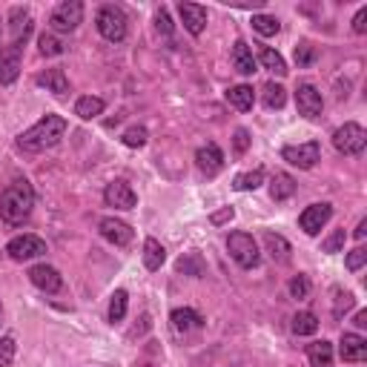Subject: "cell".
<instances>
[{
  "label": "cell",
  "instance_id": "48",
  "mask_svg": "<svg viewBox=\"0 0 367 367\" xmlns=\"http://www.w3.org/2000/svg\"><path fill=\"white\" fill-rule=\"evenodd\" d=\"M356 327H367V310H359V313H356Z\"/></svg>",
  "mask_w": 367,
  "mask_h": 367
},
{
  "label": "cell",
  "instance_id": "4",
  "mask_svg": "<svg viewBox=\"0 0 367 367\" xmlns=\"http://www.w3.org/2000/svg\"><path fill=\"white\" fill-rule=\"evenodd\" d=\"M227 250H229V255H233V261L239 267H244V270H253L261 261L258 244H255V239L250 233H233L227 239Z\"/></svg>",
  "mask_w": 367,
  "mask_h": 367
},
{
  "label": "cell",
  "instance_id": "21",
  "mask_svg": "<svg viewBox=\"0 0 367 367\" xmlns=\"http://www.w3.org/2000/svg\"><path fill=\"white\" fill-rule=\"evenodd\" d=\"M227 101H229V107H236L239 112H247V109H253V104H255V92H253V86H247V83L229 86V89H227Z\"/></svg>",
  "mask_w": 367,
  "mask_h": 367
},
{
  "label": "cell",
  "instance_id": "10",
  "mask_svg": "<svg viewBox=\"0 0 367 367\" xmlns=\"http://www.w3.org/2000/svg\"><path fill=\"white\" fill-rule=\"evenodd\" d=\"M330 218H333V207H330L327 201H321V204H310V207L299 215V227L304 229L307 236H318V233H321V227H325Z\"/></svg>",
  "mask_w": 367,
  "mask_h": 367
},
{
  "label": "cell",
  "instance_id": "5",
  "mask_svg": "<svg viewBox=\"0 0 367 367\" xmlns=\"http://www.w3.org/2000/svg\"><path fill=\"white\" fill-rule=\"evenodd\" d=\"M333 147L342 152V155H361L364 147H367V132L361 124H344L333 132Z\"/></svg>",
  "mask_w": 367,
  "mask_h": 367
},
{
  "label": "cell",
  "instance_id": "36",
  "mask_svg": "<svg viewBox=\"0 0 367 367\" xmlns=\"http://www.w3.org/2000/svg\"><path fill=\"white\" fill-rule=\"evenodd\" d=\"M37 46H40V55L43 58H55V55H64V43L52 35V32H43L37 37Z\"/></svg>",
  "mask_w": 367,
  "mask_h": 367
},
{
  "label": "cell",
  "instance_id": "33",
  "mask_svg": "<svg viewBox=\"0 0 367 367\" xmlns=\"http://www.w3.org/2000/svg\"><path fill=\"white\" fill-rule=\"evenodd\" d=\"M261 184H264V169H253V172H241V175H236L233 187H236L239 193H247V190H258Z\"/></svg>",
  "mask_w": 367,
  "mask_h": 367
},
{
  "label": "cell",
  "instance_id": "2",
  "mask_svg": "<svg viewBox=\"0 0 367 367\" xmlns=\"http://www.w3.org/2000/svg\"><path fill=\"white\" fill-rule=\"evenodd\" d=\"M35 207V190L26 178H15L9 187L0 193V218L9 227H20Z\"/></svg>",
  "mask_w": 367,
  "mask_h": 367
},
{
  "label": "cell",
  "instance_id": "7",
  "mask_svg": "<svg viewBox=\"0 0 367 367\" xmlns=\"http://www.w3.org/2000/svg\"><path fill=\"white\" fill-rule=\"evenodd\" d=\"M296 107L307 121L321 118V109H325V101H321V92L313 83H299L296 86Z\"/></svg>",
  "mask_w": 367,
  "mask_h": 367
},
{
  "label": "cell",
  "instance_id": "30",
  "mask_svg": "<svg viewBox=\"0 0 367 367\" xmlns=\"http://www.w3.org/2000/svg\"><path fill=\"white\" fill-rule=\"evenodd\" d=\"M261 101H264L267 109H282V107L287 104V92H284L282 83H272V80H270V83L261 89Z\"/></svg>",
  "mask_w": 367,
  "mask_h": 367
},
{
  "label": "cell",
  "instance_id": "17",
  "mask_svg": "<svg viewBox=\"0 0 367 367\" xmlns=\"http://www.w3.org/2000/svg\"><path fill=\"white\" fill-rule=\"evenodd\" d=\"M339 356L347 364L364 361L367 359V339L359 336V333H342V339H339Z\"/></svg>",
  "mask_w": 367,
  "mask_h": 367
},
{
  "label": "cell",
  "instance_id": "47",
  "mask_svg": "<svg viewBox=\"0 0 367 367\" xmlns=\"http://www.w3.org/2000/svg\"><path fill=\"white\" fill-rule=\"evenodd\" d=\"M364 236H367V218H361V221H359V227H356V239H359V241H364Z\"/></svg>",
  "mask_w": 367,
  "mask_h": 367
},
{
  "label": "cell",
  "instance_id": "46",
  "mask_svg": "<svg viewBox=\"0 0 367 367\" xmlns=\"http://www.w3.org/2000/svg\"><path fill=\"white\" fill-rule=\"evenodd\" d=\"M353 32H356V35H364V32H367V6H361V9L356 12V18H353Z\"/></svg>",
  "mask_w": 367,
  "mask_h": 367
},
{
  "label": "cell",
  "instance_id": "12",
  "mask_svg": "<svg viewBox=\"0 0 367 367\" xmlns=\"http://www.w3.org/2000/svg\"><path fill=\"white\" fill-rule=\"evenodd\" d=\"M29 282H32L40 293H49V296L64 287L61 272H58L55 267H49V264H35V267L29 270Z\"/></svg>",
  "mask_w": 367,
  "mask_h": 367
},
{
  "label": "cell",
  "instance_id": "13",
  "mask_svg": "<svg viewBox=\"0 0 367 367\" xmlns=\"http://www.w3.org/2000/svg\"><path fill=\"white\" fill-rule=\"evenodd\" d=\"M9 32H12V46H26L32 35V15L26 6H12L9 9Z\"/></svg>",
  "mask_w": 367,
  "mask_h": 367
},
{
  "label": "cell",
  "instance_id": "40",
  "mask_svg": "<svg viewBox=\"0 0 367 367\" xmlns=\"http://www.w3.org/2000/svg\"><path fill=\"white\" fill-rule=\"evenodd\" d=\"M15 350H18V344H15L12 336H4V339H0V367H12Z\"/></svg>",
  "mask_w": 367,
  "mask_h": 367
},
{
  "label": "cell",
  "instance_id": "3",
  "mask_svg": "<svg viewBox=\"0 0 367 367\" xmlns=\"http://www.w3.org/2000/svg\"><path fill=\"white\" fill-rule=\"evenodd\" d=\"M95 26L101 32V37H107L109 43H121L126 37V15L121 6L115 4H104L98 9V18H95Z\"/></svg>",
  "mask_w": 367,
  "mask_h": 367
},
{
  "label": "cell",
  "instance_id": "18",
  "mask_svg": "<svg viewBox=\"0 0 367 367\" xmlns=\"http://www.w3.org/2000/svg\"><path fill=\"white\" fill-rule=\"evenodd\" d=\"M178 15L184 20V29H187L190 35H201L207 29V9L198 6V4H178Z\"/></svg>",
  "mask_w": 367,
  "mask_h": 367
},
{
  "label": "cell",
  "instance_id": "41",
  "mask_svg": "<svg viewBox=\"0 0 367 367\" xmlns=\"http://www.w3.org/2000/svg\"><path fill=\"white\" fill-rule=\"evenodd\" d=\"M290 296H293V299H307V296H310V279H307L304 272H299L296 279L290 282Z\"/></svg>",
  "mask_w": 367,
  "mask_h": 367
},
{
  "label": "cell",
  "instance_id": "26",
  "mask_svg": "<svg viewBox=\"0 0 367 367\" xmlns=\"http://www.w3.org/2000/svg\"><path fill=\"white\" fill-rule=\"evenodd\" d=\"M258 61H261V66H264L267 72L279 75V78H284V75L290 72L287 64H284V58L275 52V49H270V46H261V49H258Z\"/></svg>",
  "mask_w": 367,
  "mask_h": 367
},
{
  "label": "cell",
  "instance_id": "35",
  "mask_svg": "<svg viewBox=\"0 0 367 367\" xmlns=\"http://www.w3.org/2000/svg\"><path fill=\"white\" fill-rule=\"evenodd\" d=\"M253 29L258 35H264V37H272V35H279L282 23H279V18H272V15H253Z\"/></svg>",
  "mask_w": 367,
  "mask_h": 367
},
{
  "label": "cell",
  "instance_id": "11",
  "mask_svg": "<svg viewBox=\"0 0 367 367\" xmlns=\"http://www.w3.org/2000/svg\"><path fill=\"white\" fill-rule=\"evenodd\" d=\"M104 201L115 210H132L138 204V195L135 190L129 187V184L124 178H115L112 184H107V190H104Z\"/></svg>",
  "mask_w": 367,
  "mask_h": 367
},
{
  "label": "cell",
  "instance_id": "29",
  "mask_svg": "<svg viewBox=\"0 0 367 367\" xmlns=\"http://www.w3.org/2000/svg\"><path fill=\"white\" fill-rule=\"evenodd\" d=\"M264 247H267L272 261H287L290 258V241L275 236V233H264Z\"/></svg>",
  "mask_w": 367,
  "mask_h": 367
},
{
  "label": "cell",
  "instance_id": "37",
  "mask_svg": "<svg viewBox=\"0 0 367 367\" xmlns=\"http://www.w3.org/2000/svg\"><path fill=\"white\" fill-rule=\"evenodd\" d=\"M121 141H124L126 147H132V150H141V147L150 141V132H147V126H129V129L121 135Z\"/></svg>",
  "mask_w": 367,
  "mask_h": 367
},
{
  "label": "cell",
  "instance_id": "8",
  "mask_svg": "<svg viewBox=\"0 0 367 367\" xmlns=\"http://www.w3.org/2000/svg\"><path fill=\"white\" fill-rule=\"evenodd\" d=\"M6 253L15 261H29V258H37V255L46 253V241L32 236V233H23V236H18V239H12L6 244Z\"/></svg>",
  "mask_w": 367,
  "mask_h": 367
},
{
  "label": "cell",
  "instance_id": "27",
  "mask_svg": "<svg viewBox=\"0 0 367 367\" xmlns=\"http://www.w3.org/2000/svg\"><path fill=\"white\" fill-rule=\"evenodd\" d=\"M167 261V250H164V244L158 241V239H147L144 241V267L147 270H161V264Z\"/></svg>",
  "mask_w": 367,
  "mask_h": 367
},
{
  "label": "cell",
  "instance_id": "6",
  "mask_svg": "<svg viewBox=\"0 0 367 367\" xmlns=\"http://www.w3.org/2000/svg\"><path fill=\"white\" fill-rule=\"evenodd\" d=\"M80 20H83V4L80 0H64V4H58L55 12L49 15L52 32H75Z\"/></svg>",
  "mask_w": 367,
  "mask_h": 367
},
{
  "label": "cell",
  "instance_id": "49",
  "mask_svg": "<svg viewBox=\"0 0 367 367\" xmlns=\"http://www.w3.org/2000/svg\"><path fill=\"white\" fill-rule=\"evenodd\" d=\"M0 321H4V304H0Z\"/></svg>",
  "mask_w": 367,
  "mask_h": 367
},
{
  "label": "cell",
  "instance_id": "28",
  "mask_svg": "<svg viewBox=\"0 0 367 367\" xmlns=\"http://www.w3.org/2000/svg\"><path fill=\"white\" fill-rule=\"evenodd\" d=\"M175 270L184 272V275H193V279H201V275H204V258H201V253L193 250L187 255H181L178 264H175Z\"/></svg>",
  "mask_w": 367,
  "mask_h": 367
},
{
  "label": "cell",
  "instance_id": "38",
  "mask_svg": "<svg viewBox=\"0 0 367 367\" xmlns=\"http://www.w3.org/2000/svg\"><path fill=\"white\" fill-rule=\"evenodd\" d=\"M333 296H336V304H333V318H342L353 304H356V296L350 293V290H333Z\"/></svg>",
  "mask_w": 367,
  "mask_h": 367
},
{
  "label": "cell",
  "instance_id": "34",
  "mask_svg": "<svg viewBox=\"0 0 367 367\" xmlns=\"http://www.w3.org/2000/svg\"><path fill=\"white\" fill-rule=\"evenodd\" d=\"M126 304H129L126 290H115L112 299H109V321H112V325L124 321V315H126Z\"/></svg>",
  "mask_w": 367,
  "mask_h": 367
},
{
  "label": "cell",
  "instance_id": "1",
  "mask_svg": "<svg viewBox=\"0 0 367 367\" xmlns=\"http://www.w3.org/2000/svg\"><path fill=\"white\" fill-rule=\"evenodd\" d=\"M66 132V118L64 115H43L35 126L18 135V147L23 152H46L61 144V138Z\"/></svg>",
  "mask_w": 367,
  "mask_h": 367
},
{
  "label": "cell",
  "instance_id": "31",
  "mask_svg": "<svg viewBox=\"0 0 367 367\" xmlns=\"http://www.w3.org/2000/svg\"><path fill=\"white\" fill-rule=\"evenodd\" d=\"M290 327H293L296 336H313V333L318 330V318H315V313H307V310H304V313H296V315H293V325H290Z\"/></svg>",
  "mask_w": 367,
  "mask_h": 367
},
{
  "label": "cell",
  "instance_id": "19",
  "mask_svg": "<svg viewBox=\"0 0 367 367\" xmlns=\"http://www.w3.org/2000/svg\"><path fill=\"white\" fill-rule=\"evenodd\" d=\"M169 321H172V330L175 333H190V330H198L204 327V315L195 313L193 307H178L169 313Z\"/></svg>",
  "mask_w": 367,
  "mask_h": 367
},
{
  "label": "cell",
  "instance_id": "42",
  "mask_svg": "<svg viewBox=\"0 0 367 367\" xmlns=\"http://www.w3.org/2000/svg\"><path fill=\"white\" fill-rule=\"evenodd\" d=\"M250 141H253V138H250L247 129H236V132H233V152L241 158V155L250 150Z\"/></svg>",
  "mask_w": 367,
  "mask_h": 367
},
{
  "label": "cell",
  "instance_id": "24",
  "mask_svg": "<svg viewBox=\"0 0 367 367\" xmlns=\"http://www.w3.org/2000/svg\"><path fill=\"white\" fill-rule=\"evenodd\" d=\"M293 193H296V181H293L287 172H279V175L272 178V184H270V198H272L275 204L287 201Z\"/></svg>",
  "mask_w": 367,
  "mask_h": 367
},
{
  "label": "cell",
  "instance_id": "25",
  "mask_svg": "<svg viewBox=\"0 0 367 367\" xmlns=\"http://www.w3.org/2000/svg\"><path fill=\"white\" fill-rule=\"evenodd\" d=\"M104 109H107V104H104L101 98H95V95H83V98H78V104H75V115H78L80 121L98 118V115H104Z\"/></svg>",
  "mask_w": 367,
  "mask_h": 367
},
{
  "label": "cell",
  "instance_id": "22",
  "mask_svg": "<svg viewBox=\"0 0 367 367\" xmlns=\"http://www.w3.org/2000/svg\"><path fill=\"white\" fill-rule=\"evenodd\" d=\"M233 66L241 75H253L255 72V58H253V49L247 46V40H236V46H233Z\"/></svg>",
  "mask_w": 367,
  "mask_h": 367
},
{
  "label": "cell",
  "instance_id": "23",
  "mask_svg": "<svg viewBox=\"0 0 367 367\" xmlns=\"http://www.w3.org/2000/svg\"><path fill=\"white\" fill-rule=\"evenodd\" d=\"M307 359H310V367H333V344L325 339L307 344Z\"/></svg>",
  "mask_w": 367,
  "mask_h": 367
},
{
  "label": "cell",
  "instance_id": "16",
  "mask_svg": "<svg viewBox=\"0 0 367 367\" xmlns=\"http://www.w3.org/2000/svg\"><path fill=\"white\" fill-rule=\"evenodd\" d=\"M195 164L198 169L207 175V178H215L221 169H224V152L218 144H207V147H198L195 150Z\"/></svg>",
  "mask_w": 367,
  "mask_h": 367
},
{
  "label": "cell",
  "instance_id": "9",
  "mask_svg": "<svg viewBox=\"0 0 367 367\" xmlns=\"http://www.w3.org/2000/svg\"><path fill=\"white\" fill-rule=\"evenodd\" d=\"M282 158L299 169H313L315 161L321 158V144L318 141H307V144H299V147H284L282 150Z\"/></svg>",
  "mask_w": 367,
  "mask_h": 367
},
{
  "label": "cell",
  "instance_id": "44",
  "mask_svg": "<svg viewBox=\"0 0 367 367\" xmlns=\"http://www.w3.org/2000/svg\"><path fill=\"white\" fill-rule=\"evenodd\" d=\"M364 261H367V250L364 247H356V250L347 253V270H361Z\"/></svg>",
  "mask_w": 367,
  "mask_h": 367
},
{
  "label": "cell",
  "instance_id": "45",
  "mask_svg": "<svg viewBox=\"0 0 367 367\" xmlns=\"http://www.w3.org/2000/svg\"><path fill=\"white\" fill-rule=\"evenodd\" d=\"M233 218H236V210H233V207H221V210H215V212L210 215V224H212V227H221V224L233 221Z\"/></svg>",
  "mask_w": 367,
  "mask_h": 367
},
{
  "label": "cell",
  "instance_id": "43",
  "mask_svg": "<svg viewBox=\"0 0 367 367\" xmlns=\"http://www.w3.org/2000/svg\"><path fill=\"white\" fill-rule=\"evenodd\" d=\"M155 26H158V32H161L164 37H172V20H169V12H167L164 6L155 12Z\"/></svg>",
  "mask_w": 367,
  "mask_h": 367
},
{
  "label": "cell",
  "instance_id": "39",
  "mask_svg": "<svg viewBox=\"0 0 367 367\" xmlns=\"http://www.w3.org/2000/svg\"><path fill=\"white\" fill-rule=\"evenodd\" d=\"M344 241H347V233H344V227L342 229H333V233L321 241V253H342L344 250Z\"/></svg>",
  "mask_w": 367,
  "mask_h": 367
},
{
  "label": "cell",
  "instance_id": "32",
  "mask_svg": "<svg viewBox=\"0 0 367 367\" xmlns=\"http://www.w3.org/2000/svg\"><path fill=\"white\" fill-rule=\"evenodd\" d=\"M318 61V46H313L310 40H299L296 43V66L299 69H307Z\"/></svg>",
  "mask_w": 367,
  "mask_h": 367
},
{
  "label": "cell",
  "instance_id": "15",
  "mask_svg": "<svg viewBox=\"0 0 367 367\" xmlns=\"http://www.w3.org/2000/svg\"><path fill=\"white\" fill-rule=\"evenodd\" d=\"M98 229H101V236H104L109 244H115V247H126V244L135 239L132 227H129L126 221H121V218H101Z\"/></svg>",
  "mask_w": 367,
  "mask_h": 367
},
{
  "label": "cell",
  "instance_id": "14",
  "mask_svg": "<svg viewBox=\"0 0 367 367\" xmlns=\"http://www.w3.org/2000/svg\"><path fill=\"white\" fill-rule=\"evenodd\" d=\"M20 55H23L20 46H12V43L0 46V83H4V86L18 80V75H20Z\"/></svg>",
  "mask_w": 367,
  "mask_h": 367
},
{
  "label": "cell",
  "instance_id": "20",
  "mask_svg": "<svg viewBox=\"0 0 367 367\" xmlns=\"http://www.w3.org/2000/svg\"><path fill=\"white\" fill-rule=\"evenodd\" d=\"M35 83H37V86H46L49 92H55L58 98H64L66 92H69V78H66L64 69H46V72H40V75L35 78Z\"/></svg>",
  "mask_w": 367,
  "mask_h": 367
}]
</instances>
